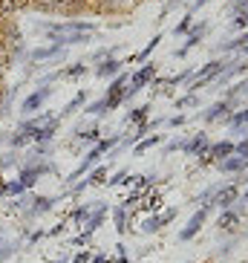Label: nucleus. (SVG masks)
<instances>
[{"label":"nucleus","mask_w":248,"mask_h":263,"mask_svg":"<svg viewBox=\"0 0 248 263\" xmlns=\"http://www.w3.org/2000/svg\"><path fill=\"white\" fill-rule=\"evenodd\" d=\"M116 226H118V232L127 229V214H124V209H116Z\"/></svg>","instance_id":"nucleus-10"},{"label":"nucleus","mask_w":248,"mask_h":263,"mask_svg":"<svg viewBox=\"0 0 248 263\" xmlns=\"http://www.w3.org/2000/svg\"><path fill=\"white\" fill-rule=\"evenodd\" d=\"M205 147H208V139H205V136H196L194 142H188L185 145V151L188 154H199V151H205Z\"/></svg>","instance_id":"nucleus-7"},{"label":"nucleus","mask_w":248,"mask_h":263,"mask_svg":"<svg viewBox=\"0 0 248 263\" xmlns=\"http://www.w3.org/2000/svg\"><path fill=\"white\" fill-rule=\"evenodd\" d=\"M237 226H240V214H237V211L225 209L222 214H219V232H234Z\"/></svg>","instance_id":"nucleus-5"},{"label":"nucleus","mask_w":248,"mask_h":263,"mask_svg":"<svg viewBox=\"0 0 248 263\" xmlns=\"http://www.w3.org/2000/svg\"><path fill=\"white\" fill-rule=\"evenodd\" d=\"M159 205H162L159 194H148V197H144V202H141V209H144V211H156Z\"/></svg>","instance_id":"nucleus-8"},{"label":"nucleus","mask_w":248,"mask_h":263,"mask_svg":"<svg viewBox=\"0 0 248 263\" xmlns=\"http://www.w3.org/2000/svg\"><path fill=\"white\" fill-rule=\"evenodd\" d=\"M237 122H248V113H242V116H237Z\"/></svg>","instance_id":"nucleus-12"},{"label":"nucleus","mask_w":248,"mask_h":263,"mask_svg":"<svg viewBox=\"0 0 248 263\" xmlns=\"http://www.w3.org/2000/svg\"><path fill=\"white\" fill-rule=\"evenodd\" d=\"M9 252H12V249H9V246H0V263H3V257H6Z\"/></svg>","instance_id":"nucleus-11"},{"label":"nucleus","mask_w":248,"mask_h":263,"mask_svg":"<svg viewBox=\"0 0 248 263\" xmlns=\"http://www.w3.org/2000/svg\"><path fill=\"white\" fill-rule=\"evenodd\" d=\"M205 217H208V205H205V209H199L194 217H191V223H188L185 229H182V234H179V237H182V240H191V237H194V234L202 229V223H205Z\"/></svg>","instance_id":"nucleus-1"},{"label":"nucleus","mask_w":248,"mask_h":263,"mask_svg":"<svg viewBox=\"0 0 248 263\" xmlns=\"http://www.w3.org/2000/svg\"><path fill=\"white\" fill-rule=\"evenodd\" d=\"M173 217H176V209H168L164 214H159V217H150L148 223H144V232H159L164 223H171Z\"/></svg>","instance_id":"nucleus-4"},{"label":"nucleus","mask_w":248,"mask_h":263,"mask_svg":"<svg viewBox=\"0 0 248 263\" xmlns=\"http://www.w3.org/2000/svg\"><path fill=\"white\" fill-rule=\"evenodd\" d=\"M240 197V191H237V185H228V188H222V191L217 194V200H214V205H219V209H231L234 205V200Z\"/></svg>","instance_id":"nucleus-3"},{"label":"nucleus","mask_w":248,"mask_h":263,"mask_svg":"<svg viewBox=\"0 0 248 263\" xmlns=\"http://www.w3.org/2000/svg\"><path fill=\"white\" fill-rule=\"evenodd\" d=\"M242 202H245V209H248V188H245V194H242Z\"/></svg>","instance_id":"nucleus-13"},{"label":"nucleus","mask_w":248,"mask_h":263,"mask_svg":"<svg viewBox=\"0 0 248 263\" xmlns=\"http://www.w3.org/2000/svg\"><path fill=\"white\" fill-rule=\"evenodd\" d=\"M52 209V200H47V197H40V200H35V205H32V214H44V211Z\"/></svg>","instance_id":"nucleus-9"},{"label":"nucleus","mask_w":248,"mask_h":263,"mask_svg":"<svg viewBox=\"0 0 248 263\" xmlns=\"http://www.w3.org/2000/svg\"><path fill=\"white\" fill-rule=\"evenodd\" d=\"M219 168L222 171H245L248 168V154H242V156H228V159H222V162H219Z\"/></svg>","instance_id":"nucleus-6"},{"label":"nucleus","mask_w":248,"mask_h":263,"mask_svg":"<svg viewBox=\"0 0 248 263\" xmlns=\"http://www.w3.org/2000/svg\"><path fill=\"white\" fill-rule=\"evenodd\" d=\"M234 151H237V147H234L231 142H222V145H214V147L208 151V156L202 159V165H205V162H211V159H217V162H222V159H228V156H231Z\"/></svg>","instance_id":"nucleus-2"}]
</instances>
